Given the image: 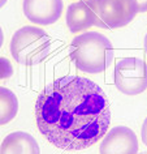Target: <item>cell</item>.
<instances>
[{"label":"cell","mask_w":147,"mask_h":154,"mask_svg":"<svg viewBox=\"0 0 147 154\" xmlns=\"http://www.w3.org/2000/svg\"><path fill=\"white\" fill-rule=\"evenodd\" d=\"M138 140L135 133L128 127L117 125L102 138L100 154H138Z\"/></svg>","instance_id":"8992f818"},{"label":"cell","mask_w":147,"mask_h":154,"mask_svg":"<svg viewBox=\"0 0 147 154\" xmlns=\"http://www.w3.org/2000/svg\"><path fill=\"white\" fill-rule=\"evenodd\" d=\"M115 85L126 95H137L147 89V63L138 57H125L116 63Z\"/></svg>","instance_id":"5b68a950"},{"label":"cell","mask_w":147,"mask_h":154,"mask_svg":"<svg viewBox=\"0 0 147 154\" xmlns=\"http://www.w3.org/2000/svg\"><path fill=\"white\" fill-rule=\"evenodd\" d=\"M35 119L39 132L53 146L80 152L106 136L111 110L98 84L86 77L64 76L38 95Z\"/></svg>","instance_id":"6da1fadb"},{"label":"cell","mask_w":147,"mask_h":154,"mask_svg":"<svg viewBox=\"0 0 147 154\" xmlns=\"http://www.w3.org/2000/svg\"><path fill=\"white\" fill-rule=\"evenodd\" d=\"M69 56L80 71L100 73L113 60V46L106 35L96 32H85L73 38Z\"/></svg>","instance_id":"7a4b0ae2"},{"label":"cell","mask_w":147,"mask_h":154,"mask_svg":"<svg viewBox=\"0 0 147 154\" xmlns=\"http://www.w3.org/2000/svg\"><path fill=\"white\" fill-rule=\"evenodd\" d=\"M135 3H137L138 13L147 12V0H135Z\"/></svg>","instance_id":"7c38bea8"},{"label":"cell","mask_w":147,"mask_h":154,"mask_svg":"<svg viewBox=\"0 0 147 154\" xmlns=\"http://www.w3.org/2000/svg\"><path fill=\"white\" fill-rule=\"evenodd\" d=\"M67 25L72 33H80L98 25L96 16L87 4V0H80L69 4L67 9Z\"/></svg>","instance_id":"ba28073f"},{"label":"cell","mask_w":147,"mask_h":154,"mask_svg":"<svg viewBox=\"0 0 147 154\" xmlns=\"http://www.w3.org/2000/svg\"><path fill=\"white\" fill-rule=\"evenodd\" d=\"M87 4L94 11L98 28L120 29L130 24L138 13L135 0H87Z\"/></svg>","instance_id":"277c9868"},{"label":"cell","mask_w":147,"mask_h":154,"mask_svg":"<svg viewBox=\"0 0 147 154\" xmlns=\"http://www.w3.org/2000/svg\"><path fill=\"white\" fill-rule=\"evenodd\" d=\"M139 154H147V152H143V153H139Z\"/></svg>","instance_id":"e0dca14e"},{"label":"cell","mask_w":147,"mask_h":154,"mask_svg":"<svg viewBox=\"0 0 147 154\" xmlns=\"http://www.w3.org/2000/svg\"><path fill=\"white\" fill-rule=\"evenodd\" d=\"M24 13L35 25H52L63 14V0H24Z\"/></svg>","instance_id":"52a82bcc"},{"label":"cell","mask_w":147,"mask_h":154,"mask_svg":"<svg viewBox=\"0 0 147 154\" xmlns=\"http://www.w3.org/2000/svg\"><path fill=\"white\" fill-rule=\"evenodd\" d=\"M18 112V99L12 90L0 86V125L12 122Z\"/></svg>","instance_id":"30bf717a"},{"label":"cell","mask_w":147,"mask_h":154,"mask_svg":"<svg viewBox=\"0 0 147 154\" xmlns=\"http://www.w3.org/2000/svg\"><path fill=\"white\" fill-rule=\"evenodd\" d=\"M7 2H8V0H0V8H2V7H4V4Z\"/></svg>","instance_id":"2e32d148"},{"label":"cell","mask_w":147,"mask_h":154,"mask_svg":"<svg viewBox=\"0 0 147 154\" xmlns=\"http://www.w3.org/2000/svg\"><path fill=\"white\" fill-rule=\"evenodd\" d=\"M0 154H40L37 140L26 132L9 133L0 145Z\"/></svg>","instance_id":"9c48e42d"},{"label":"cell","mask_w":147,"mask_h":154,"mask_svg":"<svg viewBox=\"0 0 147 154\" xmlns=\"http://www.w3.org/2000/svg\"><path fill=\"white\" fill-rule=\"evenodd\" d=\"M13 75L12 63L7 57L0 56V80H7Z\"/></svg>","instance_id":"8fae6325"},{"label":"cell","mask_w":147,"mask_h":154,"mask_svg":"<svg viewBox=\"0 0 147 154\" xmlns=\"http://www.w3.org/2000/svg\"><path fill=\"white\" fill-rule=\"evenodd\" d=\"M3 43H4V33H3V29L0 26V48H2Z\"/></svg>","instance_id":"5bb4252c"},{"label":"cell","mask_w":147,"mask_h":154,"mask_svg":"<svg viewBox=\"0 0 147 154\" xmlns=\"http://www.w3.org/2000/svg\"><path fill=\"white\" fill-rule=\"evenodd\" d=\"M9 51L18 64L33 67L50 55L51 38L40 28L24 26L12 35Z\"/></svg>","instance_id":"3957f363"},{"label":"cell","mask_w":147,"mask_h":154,"mask_svg":"<svg viewBox=\"0 0 147 154\" xmlns=\"http://www.w3.org/2000/svg\"><path fill=\"white\" fill-rule=\"evenodd\" d=\"M143 46H145V52H146V55H147V34L145 35V43H143Z\"/></svg>","instance_id":"9a60e30c"},{"label":"cell","mask_w":147,"mask_h":154,"mask_svg":"<svg viewBox=\"0 0 147 154\" xmlns=\"http://www.w3.org/2000/svg\"><path fill=\"white\" fill-rule=\"evenodd\" d=\"M141 136H142V141H143V144H145V145L147 146V118L145 119V122H143V124H142Z\"/></svg>","instance_id":"4fadbf2b"}]
</instances>
